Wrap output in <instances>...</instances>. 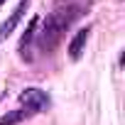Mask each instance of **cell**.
<instances>
[{
  "label": "cell",
  "instance_id": "1",
  "mask_svg": "<svg viewBox=\"0 0 125 125\" xmlns=\"http://www.w3.org/2000/svg\"><path fill=\"white\" fill-rule=\"evenodd\" d=\"M76 15H79V8L74 3H59L44 20V27L39 32V47L47 52L54 49L56 42L61 39V34L66 32V27L76 20Z\"/></svg>",
  "mask_w": 125,
  "mask_h": 125
},
{
  "label": "cell",
  "instance_id": "2",
  "mask_svg": "<svg viewBox=\"0 0 125 125\" xmlns=\"http://www.w3.org/2000/svg\"><path fill=\"white\" fill-rule=\"evenodd\" d=\"M20 103H22L25 108H30L32 113H39V110H47L52 101H49L47 91H42V88H37V86H30V88L20 91Z\"/></svg>",
  "mask_w": 125,
  "mask_h": 125
},
{
  "label": "cell",
  "instance_id": "3",
  "mask_svg": "<svg viewBox=\"0 0 125 125\" xmlns=\"http://www.w3.org/2000/svg\"><path fill=\"white\" fill-rule=\"evenodd\" d=\"M27 8H30V0H20V5L10 12V17H8L3 25H0V42H5V39L12 34V30L17 27V22L22 20V15L27 12Z\"/></svg>",
  "mask_w": 125,
  "mask_h": 125
},
{
  "label": "cell",
  "instance_id": "4",
  "mask_svg": "<svg viewBox=\"0 0 125 125\" xmlns=\"http://www.w3.org/2000/svg\"><path fill=\"white\" fill-rule=\"evenodd\" d=\"M88 34H91V27H83V30H79V32L74 34V39L69 42V56H71L74 61L81 59L83 47H86V42H88Z\"/></svg>",
  "mask_w": 125,
  "mask_h": 125
},
{
  "label": "cell",
  "instance_id": "5",
  "mask_svg": "<svg viewBox=\"0 0 125 125\" xmlns=\"http://www.w3.org/2000/svg\"><path fill=\"white\" fill-rule=\"evenodd\" d=\"M30 115H34L30 108H17V110H10V113H5L3 118H0V125H17V123H22V120H27Z\"/></svg>",
  "mask_w": 125,
  "mask_h": 125
},
{
  "label": "cell",
  "instance_id": "6",
  "mask_svg": "<svg viewBox=\"0 0 125 125\" xmlns=\"http://www.w3.org/2000/svg\"><path fill=\"white\" fill-rule=\"evenodd\" d=\"M34 27H37V17H32V20H30V25H27V30H25L22 39H20V56H22V59H27V44H30V42H32V37H34Z\"/></svg>",
  "mask_w": 125,
  "mask_h": 125
},
{
  "label": "cell",
  "instance_id": "7",
  "mask_svg": "<svg viewBox=\"0 0 125 125\" xmlns=\"http://www.w3.org/2000/svg\"><path fill=\"white\" fill-rule=\"evenodd\" d=\"M3 3H5V0H0V5H3Z\"/></svg>",
  "mask_w": 125,
  "mask_h": 125
}]
</instances>
